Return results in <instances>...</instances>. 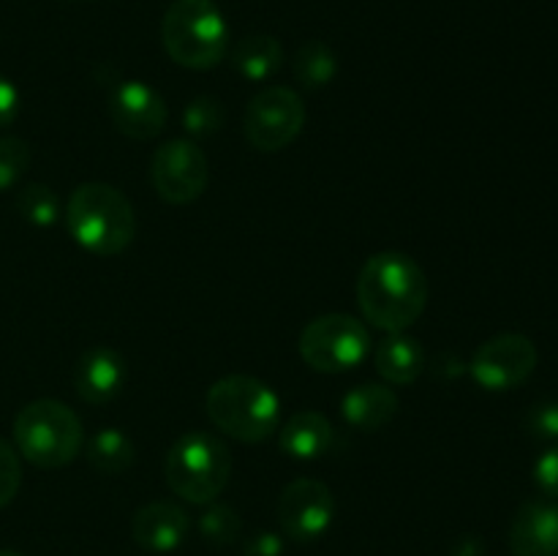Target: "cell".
Here are the masks:
<instances>
[{"label": "cell", "instance_id": "cell-23", "mask_svg": "<svg viewBox=\"0 0 558 556\" xmlns=\"http://www.w3.org/2000/svg\"><path fill=\"white\" fill-rule=\"evenodd\" d=\"M223 104L216 96H196L183 109V129L189 140H207L223 129Z\"/></svg>", "mask_w": 558, "mask_h": 556}, {"label": "cell", "instance_id": "cell-11", "mask_svg": "<svg viewBox=\"0 0 558 556\" xmlns=\"http://www.w3.org/2000/svg\"><path fill=\"white\" fill-rule=\"evenodd\" d=\"M278 527L294 543H314L336 518V496L316 478H298L278 496Z\"/></svg>", "mask_w": 558, "mask_h": 556}, {"label": "cell", "instance_id": "cell-8", "mask_svg": "<svg viewBox=\"0 0 558 556\" xmlns=\"http://www.w3.org/2000/svg\"><path fill=\"white\" fill-rule=\"evenodd\" d=\"M305 125V104L298 90L270 85L256 93L243 114V131L259 153H278L292 145Z\"/></svg>", "mask_w": 558, "mask_h": 556}, {"label": "cell", "instance_id": "cell-20", "mask_svg": "<svg viewBox=\"0 0 558 556\" xmlns=\"http://www.w3.org/2000/svg\"><path fill=\"white\" fill-rule=\"evenodd\" d=\"M85 458L98 474L114 478V474H123L134 467L136 447L125 431L109 425V428H101L93 434V439L87 442Z\"/></svg>", "mask_w": 558, "mask_h": 556}, {"label": "cell", "instance_id": "cell-15", "mask_svg": "<svg viewBox=\"0 0 558 556\" xmlns=\"http://www.w3.org/2000/svg\"><path fill=\"white\" fill-rule=\"evenodd\" d=\"M510 551L515 556H558V505L532 499L510 523Z\"/></svg>", "mask_w": 558, "mask_h": 556}, {"label": "cell", "instance_id": "cell-16", "mask_svg": "<svg viewBox=\"0 0 558 556\" xmlns=\"http://www.w3.org/2000/svg\"><path fill=\"white\" fill-rule=\"evenodd\" d=\"M398 392L392 387L381 385V382H363L354 385L352 390L343 392L341 398V414L352 428L374 434L381 431L385 425L392 423L398 414Z\"/></svg>", "mask_w": 558, "mask_h": 556}, {"label": "cell", "instance_id": "cell-12", "mask_svg": "<svg viewBox=\"0 0 558 556\" xmlns=\"http://www.w3.org/2000/svg\"><path fill=\"white\" fill-rule=\"evenodd\" d=\"M167 114L161 93L142 80L120 82L109 96V118L129 140H156L167 125Z\"/></svg>", "mask_w": 558, "mask_h": 556}, {"label": "cell", "instance_id": "cell-28", "mask_svg": "<svg viewBox=\"0 0 558 556\" xmlns=\"http://www.w3.org/2000/svg\"><path fill=\"white\" fill-rule=\"evenodd\" d=\"M534 483L548 499H558V447H550L534 463Z\"/></svg>", "mask_w": 558, "mask_h": 556}, {"label": "cell", "instance_id": "cell-4", "mask_svg": "<svg viewBox=\"0 0 558 556\" xmlns=\"http://www.w3.org/2000/svg\"><path fill=\"white\" fill-rule=\"evenodd\" d=\"M161 41L169 58L183 69H216L229 55L227 16L216 0H172L163 11Z\"/></svg>", "mask_w": 558, "mask_h": 556}, {"label": "cell", "instance_id": "cell-27", "mask_svg": "<svg viewBox=\"0 0 558 556\" xmlns=\"http://www.w3.org/2000/svg\"><path fill=\"white\" fill-rule=\"evenodd\" d=\"M529 434L537 439H558V401H545L526 414Z\"/></svg>", "mask_w": 558, "mask_h": 556}, {"label": "cell", "instance_id": "cell-17", "mask_svg": "<svg viewBox=\"0 0 558 556\" xmlns=\"http://www.w3.org/2000/svg\"><path fill=\"white\" fill-rule=\"evenodd\" d=\"M332 442H336V428H332L330 418L314 412V409L292 414L278 428V445H281L283 456L294 458V461H316V458L327 456Z\"/></svg>", "mask_w": 558, "mask_h": 556}, {"label": "cell", "instance_id": "cell-26", "mask_svg": "<svg viewBox=\"0 0 558 556\" xmlns=\"http://www.w3.org/2000/svg\"><path fill=\"white\" fill-rule=\"evenodd\" d=\"M20 485H22L20 452H16L14 445L0 439V510L14 501V496L20 494Z\"/></svg>", "mask_w": 558, "mask_h": 556}, {"label": "cell", "instance_id": "cell-7", "mask_svg": "<svg viewBox=\"0 0 558 556\" xmlns=\"http://www.w3.org/2000/svg\"><path fill=\"white\" fill-rule=\"evenodd\" d=\"M300 358L322 374H343L365 363L371 354V333L363 319L352 314H322L300 333Z\"/></svg>", "mask_w": 558, "mask_h": 556}, {"label": "cell", "instance_id": "cell-3", "mask_svg": "<svg viewBox=\"0 0 558 556\" xmlns=\"http://www.w3.org/2000/svg\"><path fill=\"white\" fill-rule=\"evenodd\" d=\"M205 409L221 434L245 445L267 442L281 428V398L267 382L248 374H229L213 382Z\"/></svg>", "mask_w": 558, "mask_h": 556}, {"label": "cell", "instance_id": "cell-13", "mask_svg": "<svg viewBox=\"0 0 558 556\" xmlns=\"http://www.w3.org/2000/svg\"><path fill=\"white\" fill-rule=\"evenodd\" d=\"M129 382L125 358L112 347H90L80 354L74 368L76 396L85 403H109L123 392Z\"/></svg>", "mask_w": 558, "mask_h": 556}, {"label": "cell", "instance_id": "cell-29", "mask_svg": "<svg viewBox=\"0 0 558 556\" xmlns=\"http://www.w3.org/2000/svg\"><path fill=\"white\" fill-rule=\"evenodd\" d=\"M20 118V90L9 76L0 74V129H9Z\"/></svg>", "mask_w": 558, "mask_h": 556}, {"label": "cell", "instance_id": "cell-2", "mask_svg": "<svg viewBox=\"0 0 558 556\" xmlns=\"http://www.w3.org/2000/svg\"><path fill=\"white\" fill-rule=\"evenodd\" d=\"M63 218L74 243L93 256H118L134 243V205L109 183L76 185L65 202Z\"/></svg>", "mask_w": 558, "mask_h": 556}, {"label": "cell", "instance_id": "cell-9", "mask_svg": "<svg viewBox=\"0 0 558 556\" xmlns=\"http://www.w3.org/2000/svg\"><path fill=\"white\" fill-rule=\"evenodd\" d=\"M153 191L167 205H191L210 183V161L194 140H169L150 158Z\"/></svg>", "mask_w": 558, "mask_h": 556}, {"label": "cell", "instance_id": "cell-22", "mask_svg": "<svg viewBox=\"0 0 558 556\" xmlns=\"http://www.w3.org/2000/svg\"><path fill=\"white\" fill-rule=\"evenodd\" d=\"M16 213L38 229L54 227L60 216H63L58 194L44 183H31L20 189V194H16Z\"/></svg>", "mask_w": 558, "mask_h": 556}, {"label": "cell", "instance_id": "cell-18", "mask_svg": "<svg viewBox=\"0 0 558 556\" xmlns=\"http://www.w3.org/2000/svg\"><path fill=\"white\" fill-rule=\"evenodd\" d=\"M374 363L385 385L407 387L414 385L428 368V352L420 338L409 336V333H392L376 347Z\"/></svg>", "mask_w": 558, "mask_h": 556}, {"label": "cell", "instance_id": "cell-14", "mask_svg": "<svg viewBox=\"0 0 558 556\" xmlns=\"http://www.w3.org/2000/svg\"><path fill=\"white\" fill-rule=\"evenodd\" d=\"M191 532L189 512L167 499L147 501L131 518V537L150 554H172Z\"/></svg>", "mask_w": 558, "mask_h": 556}, {"label": "cell", "instance_id": "cell-19", "mask_svg": "<svg viewBox=\"0 0 558 556\" xmlns=\"http://www.w3.org/2000/svg\"><path fill=\"white\" fill-rule=\"evenodd\" d=\"M232 49V65L243 80L267 82L283 65V47L267 33H251L240 38Z\"/></svg>", "mask_w": 558, "mask_h": 556}, {"label": "cell", "instance_id": "cell-30", "mask_svg": "<svg viewBox=\"0 0 558 556\" xmlns=\"http://www.w3.org/2000/svg\"><path fill=\"white\" fill-rule=\"evenodd\" d=\"M283 554V540L276 532H262L248 540L245 545V556H281Z\"/></svg>", "mask_w": 558, "mask_h": 556}, {"label": "cell", "instance_id": "cell-1", "mask_svg": "<svg viewBox=\"0 0 558 556\" xmlns=\"http://www.w3.org/2000/svg\"><path fill=\"white\" fill-rule=\"evenodd\" d=\"M354 294L363 319L392 336L407 333L425 314L430 283L417 259L403 251H379L360 267Z\"/></svg>", "mask_w": 558, "mask_h": 556}, {"label": "cell", "instance_id": "cell-10", "mask_svg": "<svg viewBox=\"0 0 558 556\" xmlns=\"http://www.w3.org/2000/svg\"><path fill=\"white\" fill-rule=\"evenodd\" d=\"M539 352L523 333H499L480 343L472 354V379L488 392H507L521 387L534 374Z\"/></svg>", "mask_w": 558, "mask_h": 556}, {"label": "cell", "instance_id": "cell-21", "mask_svg": "<svg viewBox=\"0 0 558 556\" xmlns=\"http://www.w3.org/2000/svg\"><path fill=\"white\" fill-rule=\"evenodd\" d=\"M338 74V58L330 44L311 38L294 55V76L305 90H322Z\"/></svg>", "mask_w": 558, "mask_h": 556}, {"label": "cell", "instance_id": "cell-25", "mask_svg": "<svg viewBox=\"0 0 558 556\" xmlns=\"http://www.w3.org/2000/svg\"><path fill=\"white\" fill-rule=\"evenodd\" d=\"M33 150L22 136H0V191H9L25 178Z\"/></svg>", "mask_w": 558, "mask_h": 556}, {"label": "cell", "instance_id": "cell-31", "mask_svg": "<svg viewBox=\"0 0 558 556\" xmlns=\"http://www.w3.org/2000/svg\"><path fill=\"white\" fill-rule=\"evenodd\" d=\"M0 556H22V554H16V551H9V548H0Z\"/></svg>", "mask_w": 558, "mask_h": 556}, {"label": "cell", "instance_id": "cell-24", "mask_svg": "<svg viewBox=\"0 0 558 556\" xmlns=\"http://www.w3.org/2000/svg\"><path fill=\"white\" fill-rule=\"evenodd\" d=\"M240 529H243V518L238 516L234 507L223 505V501H210L199 516V534L210 545L234 543L240 537Z\"/></svg>", "mask_w": 558, "mask_h": 556}, {"label": "cell", "instance_id": "cell-5", "mask_svg": "<svg viewBox=\"0 0 558 556\" xmlns=\"http://www.w3.org/2000/svg\"><path fill=\"white\" fill-rule=\"evenodd\" d=\"M16 452L38 469H60L76 461L85 445L82 420L69 403L38 398L25 403L14 418Z\"/></svg>", "mask_w": 558, "mask_h": 556}, {"label": "cell", "instance_id": "cell-6", "mask_svg": "<svg viewBox=\"0 0 558 556\" xmlns=\"http://www.w3.org/2000/svg\"><path fill=\"white\" fill-rule=\"evenodd\" d=\"M232 452L227 442L207 431H189L178 436L163 458V478L169 491L191 505H210L232 478Z\"/></svg>", "mask_w": 558, "mask_h": 556}]
</instances>
